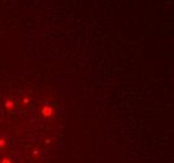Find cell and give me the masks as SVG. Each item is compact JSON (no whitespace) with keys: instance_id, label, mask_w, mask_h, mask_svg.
Here are the masks:
<instances>
[{"instance_id":"obj_1","label":"cell","mask_w":174,"mask_h":163,"mask_svg":"<svg viewBox=\"0 0 174 163\" xmlns=\"http://www.w3.org/2000/svg\"><path fill=\"white\" fill-rule=\"evenodd\" d=\"M5 143H4V140H0V147H3Z\"/></svg>"},{"instance_id":"obj_2","label":"cell","mask_w":174,"mask_h":163,"mask_svg":"<svg viewBox=\"0 0 174 163\" xmlns=\"http://www.w3.org/2000/svg\"><path fill=\"white\" fill-rule=\"evenodd\" d=\"M3 163H10V161H8V159H4V161H3Z\"/></svg>"}]
</instances>
